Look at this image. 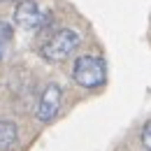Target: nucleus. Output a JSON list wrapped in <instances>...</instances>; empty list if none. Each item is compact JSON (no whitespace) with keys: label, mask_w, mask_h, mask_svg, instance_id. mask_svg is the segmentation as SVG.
Here are the masks:
<instances>
[{"label":"nucleus","mask_w":151,"mask_h":151,"mask_svg":"<svg viewBox=\"0 0 151 151\" xmlns=\"http://www.w3.org/2000/svg\"><path fill=\"white\" fill-rule=\"evenodd\" d=\"M139 139H142V147L147 151H151V121L149 123H144V128L139 132Z\"/></svg>","instance_id":"nucleus-7"},{"label":"nucleus","mask_w":151,"mask_h":151,"mask_svg":"<svg viewBox=\"0 0 151 151\" xmlns=\"http://www.w3.org/2000/svg\"><path fill=\"white\" fill-rule=\"evenodd\" d=\"M79 44H81V35L75 28H60L56 35H51L42 44L40 54L49 63H63L79 49Z\"/></svg>","instance_id":"nucleus-2"},{"label":"nucleus","mask_w":151,"mask_h":151,"mask_svg":"<svg viewBox=\"0 0 151 151\" xmlns=\"http://www.w3.org/2000/svg\"><path fill=\"white\" fill-rule=\"evenodd\" d=\"M60 105H63V88L58 84H49L37 100L35 119L40 123H51L58 116V112H60Z\"/></svg>","instance_id":"nucleus-4"},{"label":"nucleus","mask_w":151,"mask_h":151,"mask_svg":"<svg viewBox=\"0 0 151 151\" xmlns=\"http://www.w3.org/2000/svg\"><path fill=\"white\" fill-rule=\"evenodd\" d=\"M72 79L81 88H88V91L100 88L107 81V63H105V58L98 56V54L77 56L75 65H72Z\"/></svg>","instance_id":"nucleus-1"},{"label":"nucleus","mask_w":151,"mask_h":151,"mask_svg":"<svg viewBox=\"0 0 151 151\" xmlns=\"http://www.w3.org/2000/svg\"><path fill=\"white\" fill-rule=\"evenodd\" d=\"M12 35H14L12 26H9V23H5V21H0V58H2V54H5L7 44L12 42Z\"/></svg>","instance_id":"nucleus-6"},{"label":"nucleus","mask_w":151,"mask_h":151,"mask_svg":"<svg viewBox=\"0 0 151 151\" xmlns=\"http://www.w3.org/2000/svg\"><path fill=\"white\" fill-rule=\"evenodd\" d=\"M51 21V12L40 0H19L14 7V23L23 30H42Z\"/></svg>","instance_id":"nucleus-3"},{"label":"nucleus","mask_w":151,"mask_h":151,"mask_svg":"<svg viewBox=\"0 0 151 151\" xmlns=\"http://www.w3.org/2000/svg\"><path fill=\"white\" fill-rule=\"evenodd\" d=\"M19 137V128L14 121H5L0 119V151H7Z\"/></svg>","instance_id":"nucleus-5"},{"label":"nucleus","mask_w":151,"mask_h":151,"mask_svg":"<svg viewBox=\"0 0 151 151\" xmlns=\"http://www.w3.org/2000/svg\"><path fill=\"white\" fill-rule=\"evenodd\" d=\"M0 2H12V0H0ZM17 2H19V0H17Z\"/></svg>","instance_id":"nucleus-8"}]
</instances>
